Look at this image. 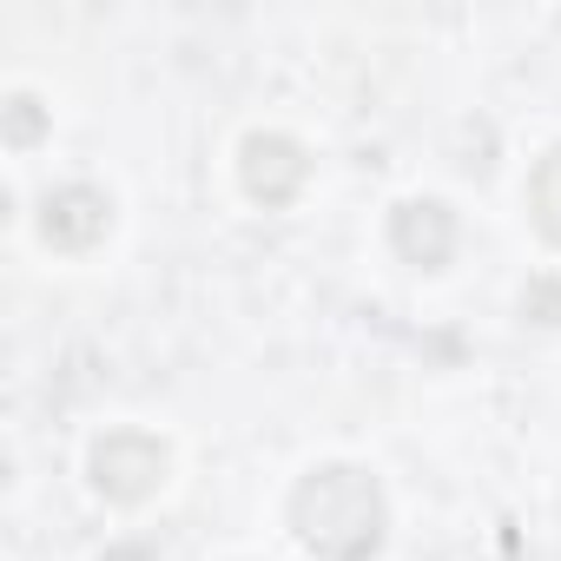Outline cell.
Instances as JSON below:
<instances>
[{"label":"cell","mask_w":561,"mask_h":561,"mask_svg":"<svg viewBox=\"0 0 561 561\" xmlns=\"http://www.w3.org/2000/svg\"><path fill=\"white\" fill-rule=\"evenodd\" d=\"M291 535L318 561H370L390 535V508L370 469L357 462H318L291 489Z\"/></svg>","instance_id":"6da1fadb"},{"label":"cell","mask_w":561,"mask_h":561,"mask_svg":"<svg viewBox=\"0 0 561 561\" xmlns=\"http://www.w3.org/2000/svg\"><path fill=\"white\" fill-rule=\"evenodd\" d=\"M165 469H172V449L152 430H106L93 443V489L119 508H139L146 495H159Z\"/></svg>","instance_id":"7a4b0ae2"},{"label":"cell","mask_w":561,"mask_h":561,"mask_svg":"<svg viewBox=\"0 0 561 561\" xmlns=\"http://www.w3.org/2000/svg\"><path fill=\"white\" fill-rule=\"evenodd\" d=\"M238 179H244V192H251L264 211H277V205H291V198L305 192L311 152H305L291 133H251V139L238 146Z\"/></svg>","instance_id":"3957f363"},{"label":"cell","mask_w":561,"mask_h":561,"mask_svg":"<svg viewBox=\"0 0 561 561\" xmlns=\"http://www.w3.org/2000/svg\"><path fill=\"white\" fill-rule=\"evenodd\" d=\"M390 251L416 271H443L456 257V211L443 198H403L390 211Z\"/></svg>","instance_id":"277c9868"},{"label":"cell","mask_w":561,"mask_h":561,"mask_svg":"<svg viewBox=\"0 0 561 561\" xmlns=\"http://www.w3.org/2000/svg\"><path fill=\"white\" fill-rule=\"evenodd\" d=\"M113 231V198L100 185H60L41 205V238L54 251H93Z\"/></svg>","instance_id":"5b68a950"},{"label":"cell","mask_w":561,"mask_h":561,"mask_svg":"<svg viewBox=\"0 0 561 561\" xmlns=\"http://www.w3.org/2000/svg\"><path fill=\"white\" fill-rule=\"evenodd\" d=\"M528 211H535V231H541L548 244H561V146L535 165V179H528Z\"/></svg>","instance_id":"8992f818"},{"label":"cell","mask_w":561,"mask_h":561,"mask_svg":"<svg viewBox=\"0 0 561 561\" xmlns=\"http://www.w3.org/2000/svg\"><path fill=\"white\" fill-rule=\"evenodd\" d=\"M41 126H47L41 100H34V93H14V100H8V146H34Z\"/></svg>","instance_id":"52a82bcc"},{"label":"cell","mask_w":561,"mask_h":561,"mask_svg":"<svg viewBox=\"0 0 561 561\" xmlns=\"http://www.w3.org/2000/svg\"><path fill=\"white\" fill-rule=\"evenodd\" d=\"M522 311H528L535 324H561V285H554V277H535L528 298H522Z\"/></svg>","instance_id":"ba28073f"},{"label":"cell","mask_w":561,"mask_h":561,"mask_svg":"<svg viewBox=\"0 0 561 561\" xmlns=\"http://www.w3.org/2000/svg\"><path fill=\"white\" fill-rule=\"evenodd\" d=\"M106 561H152V548H113Z\"/></svg>","instance_id":"9c48e42d"}]
</instances>
